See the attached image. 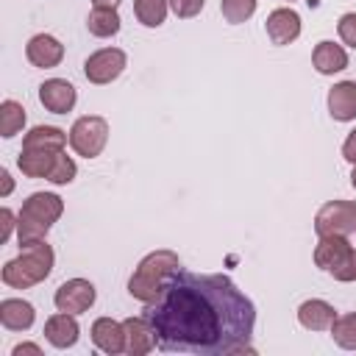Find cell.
I'll return each mask as SVG.
<instances>
[{"instance_id": "obj_1", "label": "cell", "mask_w": 356, "mask_h": 356, "mask_svg": "<svg viewBox=\"0 0 356 356\" xmlns=\"http://www.w3.org/2000/svg\"><path fill=\"white\" fill-rule=\"evenodd\" d=\"M156 348L192 356L253 353V300L222 273L175 270L161 292L145 303Z\"/></svg>"}, {"instance_id": "obj_2", "label": "cell", "mask_w": 356, "mask_h": 356, "mask_svg": "<svg viewBox=\"0 0 356 356\" xmlns=\"http://www.w3.org/2000/svg\"><path fill=\"white\" fill-rule=\"evenodd\" d=\"M22 253L11 261L3 264V284L14 286V289H28V286H36L42 284L50 270H53V261H56V253L53 248L44 242V239H36V242H28L19 248Z\"/></svg>"}, {"instance_id": "obj_3", "label": "cell", "mask_w": 356, "mask_h": 356, "mask_svg": "<svg viewBox=\"0 0 356 356\" xmlns=\"http://www.w3.org/2000/svg\"><path fill=\"white\" fill-rule=\"evenodd\" d=\"M64 214V200L53 192H33L28 195V200L22 203L19 214H17V239L19 248L36 239H44L47 231L53 228V222Z\"/></svg>"}, {"instance_id": "obj_4", "label": "cell", "mask_w": 356, "mask_h": 356, "mask_svg": "<svg viewBox=\"0 0 356 356\" xmlns=\"http://www.w3.org/2000/svg\"><path fill=\"white\" fill-rule=\"evenodd\" d=\"M175 270H181L178 253H172V250H167V248L147 253V256L136 264L134 275L128 278V292H131V298H136L139 303H150V300L161 292L164 281H167Z\"/></svg>"}, {"instance_id": "obj_5", "label": "cell", "mask_w": 356, "mask_h": 356, "mask_svg": "<svg viewBox=\"0 0 356 356\" xmlns=\"http://www.w3.org/2000/svg\"><path fill=\"white\" fill-rule=\"evenodd\" d=\"M314 264L331 273L337 281H356V250L348 236H320L314 248Z\"/></svg>"}, {"instance_id": "obj_6", "label": "cell", "mask_w": 356, "mask_h": 356, "mask_svg": "<svg viewBox=\"0 0 356 356\" xmlns=\"http://www.w3.org/2000/svg\"><path fill=\"white\" fill-rule=\"evenodd\" d=\"M108 142V122L97 114H86V117H78L70 128V147L83 156V159H95L103 153Z\"/></svg>"}, {"instance_id": "obj_7", "label": "cell", "mask_w": 356, "mask_h": 356, "mask_svg": "<svg viewBox=\"0 0 356 356\" xmlns=\"http://www.w3.org/2000/svg\"><path fill=\"white\" fill-rule=\"evenodd\" d=\"M317 236H348L356 231V203L353 200H328L314 214Z\"/></svg>"}, {"instance_id": "obj_8", "label": "cell", "mask_w": 356, "mask_h": 356, "mask_svg": "<svg viewBox=\"0 0 356 356\" xmlns=\"http://www.w3.org/2000/svg\"><path fill=\"white\" fill-rule=\"evenodd\" d=\"M125 64H128V58H125V53H122L120 47H103V50L92 53V56L83 61V75H86L89 83L103 86V83L117 81V78L122 75Z\"/></svg>"}, {"instance_id": "obj_9", "label": "cell", "mask_w": 356, "mask_h": 356, "mask_svg": "<svg viewBox=\"0 0 356 356\" xmlns=\"http://www.w3.org/2000/svg\"><path fill=\"white\" fill-rule=\"evenodd\" d=\"M95 298H97V289H95L92 281H86V278H70V281H64V284L56 289L53 303H56L58 312L83 314V312L92 309Z\"/></svg>"}, {"instance_id": "obj_10", "label": "cell", "mask_w": 356, "mask_h": 356, "mask_svg": "<svg viewBox=\"0 0 356 356\" xmlns=\"http://www.w3.org/2000/svg\"><path fill=\"white\" fill-rule=\"evenodd\" d=\"M78 95H75V86L64 78H47L42 86H39V103L53 111V114H67L72 111Z\"/></svg>"}, {"instance_id": "obj_11", "label": "cell", "mask_w": 356, "mask_h": 356, "mask_svg": "<svg viewBox=\"0 0 356 356\" xmlns=\"http://www.w3.org/2000/svg\"><path fill=\"white\" fill-rule=\"evenodd\" d=\"M264 28L273 44H292L300 36V14L295 8H275L267 14Z\"/></svg>"}, {"instance_id": "obj_12", "label": "cell", "mask_w": 356, "mask_h": 356, "mask_svg": "<svg viewBox=\"0 0 356 356\" xmlns=\"http://www.w3.org/2000/svg\"><path fill=\"white\" fill-rule=\"evenodd\" d=\"M25 56L33 67H42V70H50V67H58L61 58H64V44L50 36V33H36L28 39L25 44Z\"/></svg>"}, {"instance_id": "obj_13", "label": "cell", "mask_w": 356, "mask_h": 356, "mask_svg": "<svg viewBox=\"0 0 356 356\" xmlns=\"http://www.w3.org/2000/svg\"><path fill=\"white\" fill-rule=\"evenodd\" d=\"M78 334H81V325H78L75 314H70V312H58L44 320V339L53 348H61V350L72 348L78 342Z\"/></svg>"}, {"instance_id": "obj_14", "label": "cell", "mask_w": 356, "mask_h": 356, "mask_svg": "<svg viewBox=\"0 0 356 356\" xmlns=\"http://www.w3.org/2000/svg\"><path fill=\"white\" fill-rule=\"evenodd\" d=\"M92 342L97 350L114 356L125 350V325L111 320V317H97L92 323Z\"/></svg>"}, {"instance_id": "obj_15", "label": "cell", "mask_w": 356, "mask_h": 356, "mask_svg": "<svg viewBox=\"0 0 356 356\" xmlns=\"http://www.w3.org/2000/svg\"><path fill=\"white\" fill-rule=\"evenodd\" d=\"M58 153L61 150H56V147H22L19 159H17V167L28 178H47L53 164H56V159H58Z\"/></svg>"}, {"instance_id": "obj_16", "label": "cell", "mask_w": 356, "mask_h": 356, "mask_svg": "<svg viewBox=\"0 0 356 356\" xmlns=\"http://www.w3.org/2000/svg\"><path fill=\"white\" fill-rule=\"evenodd\" d=\"M125 325V353L131 356H145L156 348V337H153V325L142 317H128L122 320Z\"/></svg>"}, {"instance_id": "obj_17", "label": "cell", "mask_w": 356, "mask_h": 356, "mask_svg": "<svg viewBox=\"0 0 356 356\" xmlns=\"http://www.w3.org/2000/svg\"><path fill=\"white\" fill-rule=\"evenodd\" d=\"M328 111L337 122L356 120V81H339L328 92Z\"/></svg>"}, {"instance_id": "obj_18", "label": "cell", "mask_w": 356, "mask_h": 356, "mask_svg": "<svg viewBox=\"0 0 356 356\" xmlns=\"http://www.w3.org/2000/svg\"><path fill=\"white\" fill-rule=\"evenodd\" d=\"M337 320V309L320 298H312V300H303L298 306V323L309 331H328L331 323Z\"/></svg>"}, {"instance_id": "obj_19", "label": "cell", "mask_w": 356, "mask_h": 356, "mask_svg": "<svg viewBox=\"0 0 356 356\" xmlns=\"http://www.w3.org/2000/svg\"><path fill=\"white\" fill-rule=\"evenodd\" d=\"M312 64L320 75H334V72H342L348 67V53L342 44H334V42H317L314 50H312Z\"/></svg>"}, {"instance_id": "obj_20", "label": "cell", "mask_w": 356, "mask_h": 356, "mask_svg": "<svg viewBox=\"0 0 356 356\" xmlns=\"http://www.w3.org/2000/svg\"><path fill=\"white\" fill-rule=\"evenodd\" d=\"M33 317H36V312H33V306L28 300H22V298L0 300V323H3V328H8V331H28L33 325Z\"/></svg>"}, {"instance_id": "obj_21", "label": "cell", "mask_w": 356, "mask_h": 356, "mask_svg": "<svg viewBox=\"0 0 356 356\" xmlns=\"http://www.w3.org/2000/svg\"><path fill=\"white\" fill-rule=\"evenodd\" d=\"M120 14H117V8H100V6H95L92 11H89V17H86V28H89V33L92 36H97V39H106V36H114L117 31H120Z\"/></svg>"}, {"instance_id": "obj_22", "label": "cell", "mask_w": 356, "mask_h": 356, "mask_svg": "<svg viewBox=\"0 0 356 356\" xmlns=\"http://www.w3.org/2000/svg\"><path fill=\"white\" fill-rule=\"evenodd\" d=\"M67 145V134L56 125H36L25 134L22 139V147H56V150H64Z\"/></svg>"}, {"instance_id": "obj_23", "label": "cell", "mask_w": 356, "mask_h": 356, "mask_svg": "<svg viewBox=\"0 0 356 356\" xmlns=\"http://www.w3.org/2000/svg\"><path fill=\"white\" fill-rule=\"evenodd\" d=\"M170 0H134V14L145 28H159L167 19Z\"/></svg>"}, {"instance_id": "obj_24", "label": "cell", "mask_w": 356, "mask_h": 356, "mask_svg": "<svg viewBox=\"0 0 356 356\" xmlns=\"http://www.w3.org/2000/svg\"><path fill=\"white\" fill-rule=\"evenodd\" d=\"M22 125H25V108H22V103H17V100H3V103H0V134H3L6 139H11L14 134L22 131Z\"/></svg>"}, {"instance_id": "obj_25", "label": "cell", "mask_w": 356, "mask_h": 356, "mask_svg": "<svg viewBox=\"0 0 356 356\" xmlns=\"http://www.w3.org/2000/svg\"><path fill=\"white\" fill-rule=\"evenodd\" d=\"M331 337L339 348L345 350H356V312L350 314H337V320L331 323Z\"/></svg>"}, {"instance_id": "obj_26", "label": "cell", "mask_w": 356, "mask_h": 356, "mask_svg": "<svg viewBox=\"0 0 356 356\" xmlns=\"http://www.w3.org/2000/svg\"><path fill=\"white\" fill-rule=\"evenodd\" d=\"M220 11H222L225 22L239 25V22H245V19L253 17V11H256V0H220Z\"/></svg>"}, {"instance_id": "obj_27", "label": "cell", "mask_w": 356, "mask_h": 356, "mask_svg": "<svg viewBox=\"0 0 356 356\" xmlns=\"http://www.w3.org/2000/svg\"><path fill=\"white\" fill-rule=\"evenodd\" d=\"M75 172H78L75 161L61 150V153H58V159H56V164H53V170H50V175H47V181H50V184H56V186H64V184H72Z\"/></svg>"}, {"instance_id": "obj_28", "label": "cell", "mask_w": 356, "mask_h": 356, "mask_svg": "<svg viewBox=\"0 0 356 356\" xmlns=\"http://www.w3.org/2000/svg\"><path fill=\"white\" fill-rule=\"evenodd\" d=\"M337 31H339V39H342L348 47L356 50V14H353V11H348V14L339 17Z\"/></svg>"}, {"instance_id": "obj_29", "label": "cell", "mask_w": 356, "mask_h": 356, "mask_svg": "<svg viewBox=\"0 0 356 356\" xmlns=\"http://www.w3.org/2000/svg\"><path fill=\"white\" fill-rule=\"evenodd\" d=\"M206 0H170V8L175 11V17L181 19H189V17H197L203 11Z\"/></svg>"}, {"instance_id": "obj_30", "label": "cell", "mask_w": 356, "mask_h": 356, "mask_svg": "<svg viewBox=\"0 0 356 356\" xmlns=\"http://www.w3.org/2000/svg\"><path fill=\"white\" fill-rule=\"evenodd\" d=\"M14 228H17L14 211H11V209H0V242H3V245L11 239V231H14Z\"/></svg>"}, {"instance_id": "obj_31", "label": "cell", "mask_w": 356, "mask_h": 356, "mask_svg": "<svg viewBox=\"0 0 356 356\" xmlns=\"http://www.w3.org/2000/svg\"><path fill=\"white\" fill-rule=\"evenodd\" d=\"M342 159L350 161V164H356V128L348 134V139H345V145H342Z\"/></svg>"}, {"instance_id": "obj_32", "label": "cell", "mask_w": 356, "mask_h": 356, "mask_svg": "<svg viewBox=\"0 0 356 356\" xmlns=\"http://www.w3.org/2000/svg\"><path fill=\"white\" fill-rule=\"evenodd\" d=\"M11 353H14V356H22V353H33V356H42V348H39V345H33V342H22V345H17Z\"/></svg>"}, {"instance_id": "obj_33", "label": "cell", "mask_w": 356, "mask_h": 356, "mask_svg": "<svg viewBox=\"0 0 356 356\" xmlns=\"http://www.w3.org/2000/svg\"><path fill=\"white\" fill-rule=\"evenodd\" d=\"M0 181H3V189H0V195L6 197V195H11V189H14V181H11V175H8V170L3 167L0 170Z\"/></svg>"}, {"instance_id": "obj_34", "label": "cell", "mask_w": 356, "mask_h": 356, "mask_svg": "<svg viewBox=\"0 0 356 356\" xmlns=\"http://www.w3.org/2000/svg\"><path fill=\"white\" fill-rule=\"evenodd\" d=\"M95 6H100V8H117L122 0H92Z\"/></svg>"}, {"instance_id": "obj_35", "label": "cell", "mask_w": 356, "mask_h": 356, "mask_svg": "<svg viewBox=\"0 0 356 356\" xmlns=\"http://www.w3.org/2000/svg\"><path fill=\"white\" fill-rule=\"evenodd\" d=\"M350 184H353V189H356V164H353V172H350Z\"/></svg>"}, {"instance_id": "obj_36", "label": "cell", "mask_w": 356, "mask_h": 356, "mask_svg": "<svg viewBox=\"0 0 356 356\" xmlns=\"http://www.w3.org/2000/svg\"><path fill=\"white\" fill-rule=\"evenodd\" d=\"M289 3H292V0H289Z\"/></svg>"}]
</instances>
